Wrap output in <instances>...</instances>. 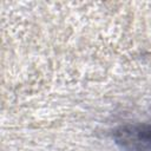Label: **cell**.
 Returning a JSON list of instances; mask_svg holds the SVG:
<instances>
[{"label": "cell", "mask_w": 151, "mask_h": 151, "mask_svg": "<svg viewBox=\"0 0 151 151\" xmlns=\"http://www.w3.org/2000/svg\"><path fill=\"white\" fill-rule=\"evenodd\" d=\"M118 142L132 151H151V127H124L119 132Z\"/></svg>", "instance_id": "obj_1"}]
</instances>
